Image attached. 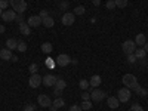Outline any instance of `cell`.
<instances>
[{
    "label": "cell",
    "instance_id": "cell-28",
    "mask_svg": "<svg viewBox=\"0 0 148 111\" xmlns=\"http://www.w3.org/2000/svg\"><path fill=\"white\" fill-rule=\"evenodd\" d=\"M16 49H18L19 52H25V51H27V43H25V42H18Z\"/></svg>",
    "mask_w": 148,
    "mask_h": 111
},
{
    "label": "cell",
    "instance_id": "cell-6",
    "mask_svg": "<svg viewBox=\"0 0 148 111\" xmlns=\"http://www.w3.org/2000/svg\"><path fill=\"white\" fill-rule=\"evenodd\" d=\"M55 64H56L58 67H67L68 64H71V58H70V55H67V53H61V55L56 56Z\"/></svg>",
    "mask_w": 148,
    "mask_h": 111
},
{
    "label": "cell",
    "instance_id": "cell-43",
    "mask_svg": "<svg viewBox=\"0 0 148 111\" xmlns=\"http://www.w3.org/2000/svg\"><path fill=\"white\" fill-rule=\"evenodd\" d=\"M61 8H64V9L68 8V3H67V2H62V3H61Z\"/></svg>",
    "mask_w": 148,
    "mask_h": 111
},
{
    "label": "cell",
    "instance_id": "cell-36",
    "mask_svg": "<svg viewBox=\"0 0 148 111\" xmlns=\"http://www.w3.org/2000/svg\"><path fill=\"white\" fill-rule=\"evenodd\" d=\"M24 111H36V105H33V104H27L25 107H24Z\"/></svg>",
    "mask_w": 148,
    "mask_h": 111
},
{
    "label": "cell",
    "instance_id": "cell-11",
    "mask_svg": "<svg viewBox=\"0 0 148 111\" xmlns=\"http://www.w3.org/2000/svg\"><path fill=\"white\" fill-rule=\"evenodd\" d=\"M56 80H58V77L53 76V74H46V76L43 77V84L47 86V88H51V86H55Z\"/></svg>",
    "mask_w": 148,
    "mask_h": 111
},
{
    "label": "cell",
    "instance_id": "cell-38",
    "mask_svg": "<svg viewBox=\"0 0 148 111\" xmlns=\"http://www.w3.org/2000/svg\"><path fill=\"white\" fill-rule=\"evenodd\" d=\"M25 19H24V15L22 14H18L16 15V18H15V22H18V24H21V22H24Z\"/></svg>",
    "mask_w": 148,
    "mask_h": 111
},
{
    "label": "cell",
    "instance_id": "cell-7",
    "mask_svg": "<svg viewBox=\"0 0 148 111\" xmlns=\"http://www.w3.org/2000/svg\"><path fill=\"white\" fill-rule=\"evenodd\" d=\"M104 98H105V92L101 90V89H98V88H95V89L90 92V99H92L93 102H101Z\"/></svg>",
    "mask_w": 148,
    "mask_h": 111
},
{
    "label": "cell",
    "instance_id": "cell-31",
    "mask_svg": "<svg viewBox=\"0 0 148 111\" xmlns=\"http://www.w3.org/2000/svg\"><path fill=\"white\" fill-rule=\"evenodd\" d=\"M28 70H30V73H31V74H36V73H37V70H39V65H37V64H31V65L28 67Z\"/></svg>",
    "mask_w": 148,
    "mask_h": 111
},
{
    "label": "cell",
    "instance_id": "cell-15",
    "mask_svg": "<svg viewBox=\"0 0 148 111\" xmlns=\"http://www.w3.org/2000/svg\"><path fill=\"white\" fill-rule=\"evenodd\" d=\"M12 51H9V49L6 47V49H2L0 51V58H2L3 61H9V59H12Z\"/></svg>",
    "mask_w": 148,
    "mask_h": 111
},
{
    "label": "cell",
    "instance_id": "cell-24",
    "mask_svg": "<svg viewBox=\"0 0 148 111\" xmlns=\"http://www.w3.org/2000/svg\"><path fill=\"white\" fill-rule=\"evenodd\" d=\"M64 104H65V102H64V99H62L61 96H59V98H56V99L52 102V105H53L55 108H61V107H64Z\"/></svg>",
    "mask_w": 148,
    "mask_h": 111
},
{
    "label": "cell",
    "instance_id": "cell-30",
    "mask_svg": "<svg viewBox=\"0 0 148 111\" xmlns=\"http://www.w3.org/2000/svg\"><path fill=\"white\" fill-rule=\"evenodd\" d=\"M82 99H83V101H90V92L83 90V92H82Z\"/></svg>",
    "mask_w": 148,
    "mask_h": 111
},
{
    "label": "cell",
    "instance_id": "cell-1",
    "mask_svg": "<svg viewBox=\"0 0 148 111\" xmlns=\"http://www.w3.org/2000/svg\"><path fill=\"white\" fill-rule=\"evenodd\" d=\"M121 82L125 84V88H127L130 90H133V88L138 84V79H136V76H133V74H125Z\"/></svg>",
    "mask_w": 148,
    "mask_h": 111
},
{
    "label": "cell",
    "instance_id": "cell-2",
    "mask_svg": "<svg viewBox=\"0 0 148 111\" xmlns=\"http://www.w3.org/2000/svg\"><path fill=\"white\" fill-rule=\"evenodd\" d=\"M9 3L12 6V9H14L16 14H24L27 9V3L25 0H9Z\"/></svg>",
    "mask_w": 148,
    "mask_h": 111
},
{
    "label": "cell",
    "instance_id": "cell-4",
    "mask_svg": "<svg viewBox=\"0 0 148 111\" xmlns=\"http://www.w3.org/2000/svg\"><path fill=\"white\" fill-rule=\"evenodd\" d=\"M130 96H132V92H130V89H127V88H121V89L117 90V98H119V101H120L121 104H123V102H129Z\"/></svg>",
    "mask_w": 148,
    "mask_h": 111
},
{
    "label": "cell",
    "instance_id": "cell-16",
    "mask_svg": "<svg viewBox=\"0 0 148 111\" xmlns=\"http://www.w3.org/2000/svg\"><path fill=\"white\" fill-rule=\"evenodd\" d=\"M101 76H98V74H95V76H92L90 77V80H89V83H90V86L92 88H98V86L101 84Z\"/></svg>",
    "mask_w": 148,
    "mask_h": 111
},
{
    "label": "cell",
    "instance_id": "cell-39",
    "mask_svg": "<svg viewBox=\"0 0 148 111\" xmlns=\"http://www.w3.org/2000/svg\"><path fill=\"white\" fill-rule=\"evenodd\" d=\"M68 111H83V110H82L80 105H71V107L68 108Z\"/></svg>",
    "mask_w": 148,
    "mask_h": 111
},
{
    "label": "cell",
    "instance_id": "cell-21",
    "mask_svg": "<svg viewBox=\"0 0 148 111\" xmlns=\"http://www.w3.org/2000/svg\"><path fill=\"white\" fill-rule=\"evenodd\" d=\"M133 55L136 56V59H144V58L147 56V52H145V49H144V47H138L136 51H135Z\"/></svg>",
    "mask_w": 148,
    "mask_h": 111
},
{
    "label": "cell",
    "instance_id": "cell-22",
    "mask_svg": "<svg viewBox=\"0 0 148 111\" xmlns=\"http://www.w3.org/2000/svg\"><path fill=\"white\" fill-rule=\"evenodd\" d=\"M133 92H136V95H139V96H147L148 95V92L142 88V86H139V84H136L133 88Z\"/></svg>",
    "mask_w": 148,
    "mask_h": 111
},
{
    "label": "cell",
    "instance_id": "cell-10",
    "mask_svg": "<svg viewBox=\"0 0 148 111\" xmlns=\"http://www.w3.org/2000/svg\"><path fill=\"white\" fill-rule=\"evenodd\" d=\"M16 12L14 10V9H8V10H5L3 14H2V18H3V21H6V22H14L15 21V18H16Z\"/></svg>",
    "mask_w": 148,
    "mask_h": 111
},
{
    "label": "cell",
    "instance_id": "cell-9",
    "mask_svg": "<svg viewBox=\"0 0 148 111\" xmlns=\"http://www.w3.org/2000/svg\"><path fill=\"white\" fill-rule=\"evenodd\" d=\"M37 102H39V105L43 107V108H47V107H51V105H52L51 98H49L47 95H45V93H42V95L37 96Z\"/></svg>",
    "mask_w": 148,
    "mask_h": 111
},
{
    "label": "cell",
    "instance_id": "cell-50",
    "mask_svg": "<svg viewBox=\"0 0 148 111\" xmlns=\"http://www.w3.org/2000/svg\"><path fill=\"white\" fill-rule=\"evenodd\" d=\"M147 92H148V90H147Z\"/></svg>",
    "mask_w": 148,
    "mask_h": 111
},
{
    "label": "cell",
    "instance_id": "cell-14",
    "mask_svg": "<svg viewBox=\"0 0 148 111\" xmlns=\"http://www.w3.org/2000/svg\"><path fill=\"white\" fill-rule=\"evenodd\" d=\"M19 31H21V34H24V36H30V34H31V27L28 25L27 22H21V24H19Z\"/></svg>",
    "mask_w": 148,
    "mask_h": 111
},
{
    "label": "cell",
    "instance_id": "cell-41",
    "mask_svg": "<svg viewBox=\"0 0 148 111\" xmlns=\"http://www.w3.org/2000/svg\"><path fill=\"white\" fill-rule=\"evenodd\" d=\"M46 65H47V67H51V68H53L55 61H52V59H46Z\"/></svg>",
    "mask_w": 148,
    "mask_h": 111
},
{
    "label": "cell",
    "instance_id": "cell-44",
    "mask_svg": "<svg viewBox=\"0 0 148 111\" xmlns=\"http://www.w3.org/2000/svg\"><path fill=\"white\" fill-rule=\"evenodd\" d=\"M6 31V28H5V25H0V33H5Z\"/></svg>",
    "mask_w": 148,
    "mask_h": 111
},
{
    "label": "cell",
    "instance_id": "cell-42",
    "mask_svg": "<svg viewBox=\"0 0 148 111\" xmlns=\"http://www.w3.org/2000/svg\"><path fill=\"white\" fill-rule=\"evenodd\" d=\"M92 3H93V6H99L101 5V0H92Z\"/></svg>",
    "mask_w": 148,
    "mask_h": 111
},
{
    "label": "cell",
    "instance_id": "cell-34",
    "mask_svg": "<svg viewBox=\"0 0 148 111\" xmlns=\"http://www.w3.org/2000/svg\"><path fill=\"white\" fill-rule=\"evenodd\" d=\"M9 5H10V3L8 2V0H0V9H2V10H3V9H6Z\"/></svg>",
    "mask_w": 148,
    "mask_h": 111
},
{
    "label": "cell",
    "instance_id": "cell-48",
    "mask_svg": "<svg viewBox=\"0 0 148 111\" xmlns=\"http://www.w3.org/2000/svg\"><path fill=\"white\" fill-rule=\"evenodd\" d=\"M107 2H110V0H107Z\"/></svg>",
    "mask_w": 148,
    "mask_h": 111
},
{
    "label": "cell",
    "instance_id": "cell-12",
    "mask_svg": "<svg viewBox=\"0 0 148 111\" xmlns=\"http://www.w3.org/2000/svg\"><path fill=\"white\" fill-rule=\"evenodd\" d=\"M27 24H28L30 27H39L40 24H42V18L39 15H31V16H28Z\"/></svg>",
    "mask_w": 148,
    "mask_h": 111
},
{
    "label": "cell",
    "instance_id": "cell-33",
    "mask_svg": "<svg viewBox=\"0 0 148 111\" xmlns=\"http://www.w3.org/2000/svg\"><path fill=\"white\" fill-rule=\"evenodd\" d=\"M132 111H144V108H142V105H139V104H132V108H130Z\"/></svg>",
    "mask_w": 148,
    "mask_h": 111
},
{
    "label": "cell",
    "instance_id": "cell-20",
    "mask_svg": "<svg viewBox=\"0 0 148 111\" xmlns=\"http://www.w3.org/2000/svg\"><path fill=\"white\" fill-rule=\"evenodd\" d=\"M135 43H136L138 46H144L147 43V39H145V34H138L136 37H135Z\"/></svg>",
    "mask_w": 148,
    "mask_h": 111
},
{
    "label": "cell",
    "instance_id": "cell-25",
    "mask_svg": "<svg viewBox=\"0 0 148 111\" xmlns=\"http://www.w3.org/2000/svg\"><path fill=\"white\" fill-rule=\"evenodd\" d=\"M114 3H116V6L117 8H120V9H125L126 6H127V0H114Z\"/></svg>",
    "mask_w": 148,
    "mask_h": 111
},
{
    "label": "cell",
    "instance_id": "cell-35",
    "mask_svg": "<svg viewBox=\"0 0 148 111\" xmlns=\"http://www.w3.org/2000/svg\"><path fill=\"white\" fill-rule=\"evenodd\" d=\"M127 62L129 64H135V62H136V56H135L133 53L132 55H127Z\"/></svg>",
    "mask_w": 148,
    "mask_h": 111
},
{
    "label": "cell",
    "instance_id": "cell-27",
    "mask_svg": "<svg viewBox=\"0 0 148 111\" xmlns=\"http://www.w3.org/2000/svg\"><path fill=\"white\" fill-rule=\"evenodd\" d=\"M79 86H80V89L82 90H86L90 86V83H89V80H80V83H79Z\"/></svg>",
    "mask_w": 148,
    "mask_h": 111
},
{
    "label": "cell",
    "instance_id": "cell-46",
    "mask_svg": "<svg viewBox=\"0 0 148 111\" xmlns=\"http://www.w3.org/2000/svg\"><path fill=\"white\" fill-rule=\"evenodd\" d=\"M49 108H51V111H56V110H58V108H55L53 105H51V107H49Z\"/></svg>",
    "mask_w": 148,
    "mask_h": 111
},
{
    "label": "cell",
    "instance_id": "cell-8",
    "mask_svg": "<svg viewBox=\"0 0 148 111\" xmlns=\"http://www.w3.org/2000/svg\"><path fill=\"white\" fill-rule=\"evenodd\" d=\"M62 25H65V27H70V25H73L74 24V21H76V15L73 14V12H67V14H64L62 15Z\"/></svg>",
    "mask_w": 148,
    "mask_h": 111
},
{
    "label": "cell",
    "instance_id": "cell-23",
    "mask_svg": "<svg viewBox=\"0 0 148 111\" xmlns=\"http://www.w3.org/2000/svg\"><path fill=\"white\" fill-rule=\"evenodd\" d=\"M53 88H56V89H61V90H64V89L67 88V82H65L64 79H58Z\"/></svg>",
    "mask_w": 148,
    "mask_h": 111
},
{
    "label": "cell",
    "instance_id": "cell-45",
    "mask_svg": "<svg viewBox=\"0 0 148 111\" xmlns=\"http://www.w3.org/2000/svg\"><path fill=\"white\" fill-rule=\"evenodd\" d=\"M144 49H145V52H148V42L144 45Z\"/></svg>",
    "mask_w": 148,
    "mask_h": 111
},
{
    "label": "cell",
    "instance_id": "cell-13",
    "mask_svg": "<svg viewBox=\"0 0 148 111\" xmlns=\"http://www.w3.org/2000/svg\"><path fill=\"white\" fill-rule=\"evenodd\" d=\"M107 104H108V107H110V108L116 110V108H119L120 101H119V98H117V96H110L108 99H107Z\"/></svg>",
    "mask_w": 148,
    "mask_h": 111
},
{
    "label": "cell",
    "instance_id": "cell-29",
    "mask_svg": "<svg viewBox=\"0 0 148 111\" xmlns=\"http://www.w3.org/2000/svg\"><path fill=\"white\" fill-rule=\"evenodd\" d=\"M80 107H82V110L88 111V110H90V108H92V102H90V101H83Z\"/></svg>",
    "mask_w": 148,
    "mask_h": 111
},
{
    "label": "cell",
    "instance_id": "cell-17",
    "mask_svg": "<svg viewBox=\"0 0 148 111\" xmlns=\"http://www.w3.org/2000/svg\"><path fill=\"white\" fill-rule=\"evenodd\" d=\"M5 45H6V47L9 49V51H14V49H16V46H18V40L16 39H8Z\"/></svg>",
    "mask_w": 148,
    "mask_h": 111
},
{
    "label": "cell",
    "instance_id": "cell-26",
    "mask_svg": "<svg viewBox=\"0 0 148 111\" xmlns=\"http://www.w3.org/2000/svg\"><path fill=\"white\" fill-rule=\"evenodd\" d=\"M84 12H86V8L84 6H77V8H74V15H83L84 14Z\"/></svg>",
    "mask_w": 148,
    "mask_h": 111
},
{
    "label": "cell",
    "instance_id": "cell-5",
    "mask_svg": "<svg viewBox=\"0 0 148 111\" xmlns=\"http://www.w3.org/2000/svg\"><path fill=\"white\" fill-rule=\"evenodd\" d=\"M42 83H43V77L40 76L39 73L31 74L30 79H28V86H30V88H33V89H37Z\"/></svg>",
    "mask_w": 148,
    "mask_h": 111
},
{
    "label": "cell",
    "instance_id": "cell-3",
    "mask_svg": "<svg viewBox=\"0 0 148 111\" xmlns=\"http://www.w3.org/2000/svg\"><path fill=\"white\" fill-rule=\"evenodd\" d=\"M121 51L126 55H132V53H135V51H136V43H135L133 40H125L123 45H121Z\"/></svg>",
    "mask_w": 148,
    "mask_h": 111
},
{
    "label": "cell",
    "instance_id": "cell-32",
    "mask_svg": "<svg viewBox=\"0 0 148 111\" xmlns=\"http://www.w3.org/2000/svg\"><path fill=\"white\" fill-rule=\"evenodd\" d=\"M117 6H116V3H114V0H110V2H107V9H110V10H113V9H116Z\"/></svg>",
    "mask_w": 148,
    "mask_h": 111
},
{
    "label": "cell",
    "instance_id": "cell-37",
    "mask_svg": "<svg viewBox=\"0 0 148 111\" xmlns=\"http://www.w3.org/2000/svg\"><path fill=\"white\" fill-rule=\"evenodd\" d=\"M39 16H40V18L43 19V18H46V16H49V12H47L46 9H42V10H40V14H39Z\"/></svg>",
    "mask_w": 148,
    "mask_h": 111
},
{
    "label": "cell",
    "instance_id": "cell-40",
    "mask_svg": "<svg viewBox=\"0 0 148 111\" xmlns=\"http://www.w3.org/2000/svg\"><path fill=\"white\" fill-rule=\"evenodd\" d=\"M53 95H55L56 98H59L61 95H62V90H61V89H56V88H53Z\"/></svg>",
    "mask_w": 148,
    "mask_h": 111
},
{
    "label": "cell",
    "instance_id": "cell-47",
    "mask_svg": "<svg viewBox=\"0 0 148 111\" xmlns=\"http://www.w3.org/2000/svg\"><path fill=\"white\" fill-rule=\"evenodd\" d=\"M2 14H3V10H2V9H0V18H2Z\"/></svg>",
    "mask_w": 148,
    "mask_h": 111
},
{
    "label": "cell",
    "instance_id": "cell-49",
    "mask_svg": "<svg viewBox=\"0 0 148 111\" xmlns=\"http://www.w3.org/2000/svg\"><path fill=\"white\" fill-rule=\"evenodd\" d=\"M129 111H132V110H129Z\"/></svg>",
    "mask_w": 148,
    "mask_h": 111
},
{
    "label": "cell",
    "instance_id": "cell-19",
    "mask_svg": "<svg viewBox=\"0 0 148 111\" xmlns=\"http://www.w3.org/2000/svg\"><path fill=\"white\" fill-rule=\"evenodd\" d=\"M52 51H53V46H52V43L45 42V43L42 45V52H43V53H52Z\"/></svg>",
    "mask_w": 148,
    "mask_h": 111
},
{
    "label": "cell",
    "instance_id": "cell-18",
    "mask_svg": "<svg viewBox=\"0 0 148 111\" xmlns=\"http://www.w3.org/2000/svg\"><path fill=\"white\" fill-rule=\"evenodd\" d=\"M42 24L45 27H47V28H51V27H53V24H55V21H53V18L49 15V16H46V18H43L42 19Z\"/></svg>",
    "mask_w": 148,
    "mask_h": 111
}]
</instances>
